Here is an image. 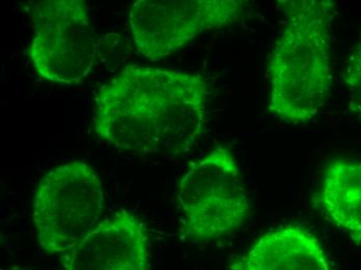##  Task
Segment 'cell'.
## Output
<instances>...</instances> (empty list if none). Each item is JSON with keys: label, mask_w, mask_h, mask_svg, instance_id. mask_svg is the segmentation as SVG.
<instances>
[{"label": "cell", "mask_w": 361, "mask_h": 270, "mask_svg": "<svg viewBox=\"0 0 361 270\" xmlns=\"http://www.w3.org/2000/svg\"><path fill=\"white\" fill-rule=\"evenodd\" d=\"M208 96L197 74L128 66L99 91L92 128L120 150L184 154L206 130Z\"/></svg>", "instance_id": "1"}, {"label": "cell", "mask_w": 361, "mask_h": 270, "mask_svg": "<svg viewBox=\"0 0 361 270\" xmlns=\"http://www.w3.org/2000/svg\"><path fill=\"white\" fill-rule=\"evenodd\" d=\"M279 8L285 27L268 63L269 111L279 120L303 125L324 106L332 85L330 0H286Z\"/></svg>", "instance_id": "2"}, {"label": "cell", "mask_w": 361, "mask_h": 270, "mask_svg": "<svg viewBox=\"0 0 361 270\" xmlns=\"http://www.w3.org/2000/svg\"><path fill=\"white\" fill-rule=\"evenodd\" d=\"M104 190L97 171L82 161L52 168L37 184L32 221L48 254L70 252L102 221Z\"/></svg>", "instance_id": "3"}, {"label": "cell", "mask_w": 361, "mask_h": 270, "mask_svg": "<svg viewBox=\"0 0 361 270\" xmlns=\"http://www.w3.org/2000/svg\"><path fill=\"white\" fill-rule=\"evenodd\" d=\"M177 200L185 235L195 241L237 231L250 216V197L235 156L226 147L191 164L180 180Z\"/></svg>", "instance_id": "4"}, {"label": "cell", "mask_w": 361, "mask_h": 270, "mask_svg": "<svg viewBox=\"0 0 361 270\" xmlns=\"http://www.w3.org/2000/svg\"><path fill=\"white\" fill-rule=\"evenodd\" d=\"M30 56L39 75L73 85L92 72L98 56L89 8L82 0H48L32 6Z\"/></svg>", "instance_id": "5"}, {"label": "cell", "mask_w": 361, "mask_h": 270, "mask_svg": "<svg viewBox=\"0 0 361 270\" xmlns=\"http://www.w3.org/2000/svg\"><path fill=\"white\" fill-rule=\"evenodd\" d=\"M246 4L241 0H138L129 13L132 39L145 59L159 61L204 32L234 23Z\"/></svg>", "instance_id": "6"}, {"label": "cell", "mask_w": 361, "mask_h": 270, "mask_svg": "<svg viewBox=\"0 0 361 270\" xmlns=\"http://www.w3.org/2000/svg\"><path fill=\"white\" fill-rule=\"evenodd\" d=\"M149 241L133 212L101 221L68 254L66 270H149Z\"/></svg>", "instance_id": "7"}, {"label": "cell", "mask_w": 361, "mask_h": 270, "mask_svg": "<svg viewBox=\"0 0 361 270\" xmlns=\"http://www.w3.org/2000/svg\"><path fill=\"white\" fill-rule=\"evenodd\" d=\"M232 270H330L320 241L307 230L285 226L264 234Z\"/></svg>", "instance_id": "8"}, {"label": "cell", "mask_w": 361, "mask_h": 270, "mask_svg": "<svg viewBox=\"0 0 361 270\" xmlns=\"http://www.w3.org/2000/svg\"><path fill=\"white\" fill-rule=\"evenodd\" d=\"M317 203L326 219L361 243V161L336 159L323 175Z\"/></svg>", "instance_id": "9"}, {"label": "cell", "mask_w": 361, "mask_h": 270, "mask_svg": "<svg viewBox=\"0 0 361 270\" xmlns=\"http://www.w3.org/2000/svg\"><path fill=\"white\" fill-rule=\"evenodd\" d=\"M343 79L351 111L361 118V37L350 56Z\"/></svg>", "instance_id": "10"}, {"label": "cell", "mask_w": 361, "mask_h": 270, "mask_svg": "<svg viewBox=\"0 0 361 270\" xmlns=\"http://www.w3.org/2000/svg\"><path fill=\"white\" fill-rule=\"evenodd\" d=\"M130 56L129 43L124 37L109 34L98 42V56H101L106 67L112 68L126 61Z\"/></svg>", "instance_id": "11"}, {"label": "cell", "mask_w": 361, "mask_h": 270, "mask_svg": "<svg viewBox=\"0 0 361 270\" xmlns=\"http://www.w3.org/2000/svg\"><path fill=\"white\" fill-rule=\"evenodd\" d=\"M13 270H18V269H13Z\"/></svg>", "instance_id": "12"}]
</instances>
